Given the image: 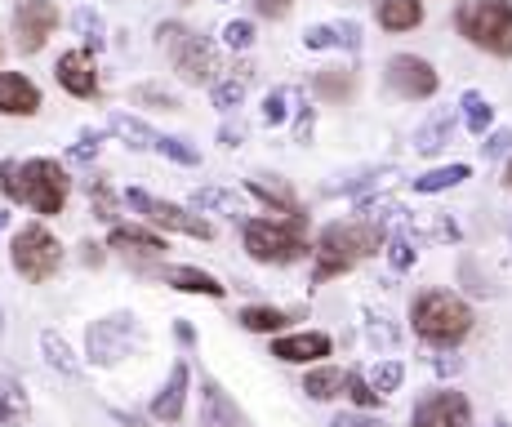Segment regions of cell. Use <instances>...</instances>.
Returning <instances> with one entry per match:
<instances>
[{"label":"cell","instance_id":"6da1fadb","mask_svg":"<svg viewBox=\"0 0 512 427\" xmlns=\"http://www.w3.org/2000/svg\"><path fill=\"white\" fill-rule=\"evenodd\" d=\"M383 245V227L379 223H361V218H348V223H330L317 241V267H312V285H326L334 276L352 272L361 258L379 254Z\"/></svg>","mask_w":512,"mask_h":427},{"label":"cell","instance_id":"7a4b0ae2","mask_svg":"<svg viewBox=\"0 0 512 427\" xmlns=\"http://www.w3.org/2000/svg\"><path fill=\"white\" fill-rule=\"evenodd\" d=\"M410 325L423 343L432 347H455L472 334V307L450 290H423L410 303Z\"/></svg>","mask_w":512,"mask_h":427},{"label":"cell","instance_id":"3957f363","mask_svg":"<svg viewBox=\"0 0 512 427\" xmlns=\"http://www.w3.org/2000/svg\"><path fill=\"white\" fill-rule=\"evenodd\" d=\"M455 27L468 45L512 58V0H464L455 9Z\"/></svg>","mask_w":512,"mask_h":427},{"label":"cell","instance_id":"277c9868","mask_svg":"<svg viewBox=\"0 0 512 427\" xmlns=\"http://www.w3.org/2000/svg\"><path fill=\"white\" fill-rule=\"evenodd\" d=\"M241 236H245V254H250L254 263L285 267V263L308 258L303 218H250V223L241 227Z\"/></svg>","mask_w":512,"mask_h":427},{"label":"cell","instance_id":"5b68a950","mask_svg":"<svg viewBox=\"0 0 512 427\" xmlns=\"http://www.w3.org/2000/svg\"><path fill=\"white\" fill-rule=\"evenodd\" d=\"M156 41L170 54V67L183 76V85H214V72H219V54H214V41L183 23H161L156 27Z\"/></svg>","mask_w":512,"mask_h":427},{"label":"cell","instance_id":"8992f818","mask_svg":"<svg viewBox=\"0 0 512 427\" xmlns=\"http://www.w3.org/2000/svg\"><path fill=\"white\" fill-rule=\"evenodd\" d=\"M67 196H72V178H67V170L58 161H49V156H36V161L18 165V201L32 205L41 218L63 214Z\"/></svg>","mask_w":512,"mask_h":427},{"label":"cell","instance_id":"52a82bcc","mask_svg":"<svg viewBox=\"0 0 512 427\" xmlns=\"http://www.w3.org/2000/svg\"><path fill=\"white\" fill-rule=\"evenodd\" d=\"M9 258H14L18 276L23 281H49V276L63 267V241L49 232L45 223H27L14 232V245H9Z\"/></svg>","mask_w":512,"mask_h":427},{"label":"cell","instance_id":"ba28073f","mask_svg":"<svg viewBox=\"0 0 512 427\" xmlns=\"http://www.w3.org/2000/svg\"><path fill=\"white\" fill-rule=\"evenodd\" d=\"M112 134H121L130 147H139V152H156V156H165V161H174V165H196L201 161V152L196 147H187L183 138H170V134H161V129H152L147 121H139V116H130V112H112Z\"/></svg>","mask_w":512,"mask_h":427},{"label":"cell","instance_id":"9c48e42d","mask_svg":"<svg viewBox=\"0 0 512 427\" xmlns=\"http://www.w3.org/2000/svg\"><path fill=\"white\" fill-rule=\"evenodd\" d=\"M125 201L139 210L152 227H165V232H183V236H196V241H210L214 236V227L205 223L201 214H192V210H183V205H174V201H161V196H152V192H143V187H130L125 192Z\"/></svg>","mask_w":512,"mask_h":427},{"label":"cell","instance_id":"30bf717a","mask_svg":"<svg viewBox=\"0 0 512 427\" xmlns=\"http://www.w3.org/2000/svg\"><path fill=\"white\" fill-rule=\"evenodd\" d=\"M139 343V325H134L130 312H116V316H103V321L90 325V361L94 365H112L121 356H130V347Z\"/></svg>","mask_w":512,"mask_h":427},{"label":"cell","instance_id":"8fae6325","mask_svg":"<svg viewBox=\"0 0 512 427\" xmlns=\"http://www.w3.org/2000/svg\"><path fill=\"white\" fill-rule=\"evenodd\" d=\"M58 27V5L54 0H18L14 9V36L23 54H41L45 41Z\"/></svg>","mask_w":512,"mask_h":427},{"label":"cell","instance_id":"7c38bea8","mask_svg":"<svg viewBox=\"0 0 512 427\" xmlns=\"http://www.w3.org/2000/svg\"><path fill=\"white\" fill-rule=\"evenodd\" d=\"M388 85L397 89L401 98H410V103H423V98H432L441 89V76H437V67H432L428 58L397 54L388 63Z\"/></svg>","mask_w":512,"mask_h":427},{"label":"cell","instance_id":"4fadbf2b","mask_svg":"<svg viewBox=\"0 0 512 427\" xmlns=\"http://www.w3.org/2000/svg\"><path fill=\"white\" fill-rule=\"evenodd\" d=\"M410 427H472V405L464 392H432L415 405Z\"/></svg>","mask_w":512,"mask_h":427},{"label":"cell","instance_id":"5bb4252c","mask_svg":"<svg viewBox=\"0 0 512 427\" xmlns=\"http://www.w3.org/2000/svg\"><path fill=\"white\" fill-rule=\"evenodd\" d=\"M54 76L72 98H98V67L90 58V49H67V54L58 58Z\"/></svg>","mask_w":512,"mask_h":427},{"label":"cell","instance_id":"9a60e30c","mask_svg":"<svg viewBox=\"0 0 512 427\" xmlns=\"http://www.w3.org/2000/svg\"><path fill=\"white\" fill-rule=\"evenodd\" d=\"M45 107V94L32 76L0 72V116H36Z\"/></svg>","mask_w":512,"mask_h":427},{"label":"cell","instance_id":"2e32d148","mask_svg":"<svg viewBox=\"0 0 512 427\" xmlns=\"http://www.w3.org/2000/svg\"><path fill=\"white\" fill-rule=\"evenodd\" d=\"M334 352L330 334L321 330H303V334H285V339L272 343V356L285 365H312V361H326V356Z\"/></svg>","mask_w":512,"mask_h":427},{"label":"cell","instance_id":"e0dca14e","mask_svg":"<svg viewBox=\"0 0 512 427\" xmlns=\"http://www.w3.org/2000/svg\"><path fill=\"white\" fill-rule=\"evenodd\" d=\"M245 187H250V196H254V201H263V205H268V210L290 214V218H303L299 196H294V187L285 183V178H277V174H254Z\"/></svg>","mask_w":512,"mask_h":427},{"label":"cell","instance_id":"ac0fdd59","mask_svg":"<svg viewBox=\"0 0 512 427\" xmlns=\"http://www.w3.org/2000/svg\"><path fill=\"white\" fill-rule=\"evenodd\" d=\"M107 245H112L116 254H130V258H161L165 250H170L156 232H147V227H130V223H112Z\"/></svg>","mask_w":512,"mask_h":427},{"label":"cell","instance_id":"d6986e66","mask_svg":"<svg viewBox=\"0 0 512 427\" xmlns=\"http://www.w3.org/2000/svg\"><path fill=\"white\" fill-rule=\"evenodd\" d=\"M187 383H192V370L179 361L170 370V379H165V387L152 396V419L161 423H179L183 419V401H187Z\"/></svg>","mask_w":512,"mask_h":427},{"label":"cell","instance_id":"ffe728a7","mask_svg":"<svg viewBox=\"0 0 512 427\" xmlns=\"http://www.w3.org/2000/svg\"><path fill=\"white\" fill-rule=\"evenodd\" d=\"M156 281H165L179 294H201V299H223L219 276L201 272V267H156Z\"/></svg>","mask_w":512,"mask_h":427},{"label":"cell","instance_id":"44dd1931","mask_svg":"<svg viewBox=\"0 0 512 427\" xmlns=\"http://www.w3.org/2000/svg\"><path fill=\"white\" fill-rule=\"evenodd\" d=\"M308 49H361V27L357 23H317L303 32Z\"/></svg>","mask_w":512,"mask_h":427},{"label":"cell","instance_id":"7402d4cb","mask_svg":"<svg viewBox=\"0 0 512 427\" xmlns=\"http://www.w3.org/2000/svg\"><path fill=\"white\" fill-rule=\"evenodd\" d=\"M383 32H415L423 23V0H379L374 5Z\"/></svg>","mask_w":512,"mask_h":427},{"label":"cell","instance_id":"603a6c76","mask_svg":"<svg viewBox=\"0 0 512 427\" xmlns=\"http://www.w3.org/2000/svg\"><path fill=\"white\" fill-rule=\"evenodd\" d=\"M201 419H205V427H245V419H241V410L232 405V396L223 392L219 383H205V392H201Z\"/></svg>","mask_w":512,"mask_h":427},{"label":"cell","instance_id":"cb8c5ba5","mask_svg":"<svg viewBox=\"0 0 512 427\" xmlns=\"http://www.w3.org/2000/svg\"><path fill=\"white\" fill-rule=\"evenodd\" d=\"M312 89H317V98H326V103H348V98L357 94V72H352V67H321V72L312 76Z\"/></svg>","mask_w":512,"mask_h":427},{"label":"cell","instance_id":"d4e9b609","mask_svg":"<svg viewBox=\"0 0 512 427\" xmlns=\"http://www.w3.org/2000/svg\"><path fill=\"white\" fill-rule=\"evenodd\" d=\"M27 419H32V401H27L23 383L0 379V427H27Z\"/></svg>","mask_w":512,"mask_h":427},{"label":"cell","instance_id":"484cf974","mask_svg":"<svg viewBox=\"0 0 512 427\" xmlns=\"http://www.w3.org/2000/svg\"><path fill=\"white\" fill-rule=\"evenodd\" d=\"M450 134H455V112H432L428 121L419 125V134H415V152H423V156H432V152H441V147L450 143Z\"/></svg>","mask_w":512,"mask_h":427},{"label":"cell","instance_id":"4316f807","mask_svg":"<svg viewBox=\"0 0 512 427\" xmlns=\"http://www.w3.org/2000/svg\"><path fill=\"white\" fill-rule=\"evenodd\" d=\"M245 81H250V67H236L232 76H219V81L210 85V98H214V107L219 112H236L241 107V98H245Z\"/></svg>","mask_w":512,"mask_h":427},{"label":"cell","instance_id":"83f0119b","mask_svg":"<svg viewBox=\"0 0 512 427\" xmlns=\"http://www.w3.org/2000/svg\"><path fill=\"white\" fill-rule=\"evenodd\" d=\"M192 210H205V214H223V218H245V205L241 196L223 192V187H201L192 196Z\"/></svg>","mask_w":512,"mask_h":427},{"label":"cell","instance_id":"f1b7e54d","mask_svg":"<svg viewBox=\"0 0 512 427\" xmlns=\"http://www.w3.org/2000/svg\"><path fill=\"white\" fill-rule=\"evenodd\" d=\"M459 112H464L468 134H486V129L495 125V107H490V98L477 94V89H468V94L459 98Z\"/></svg>","mask_w":512,"mask_h":427},{"label":"cell","instance_id":"f546056e","mask_svg":"<svg viewBox=\"0 0 512 427\" xmlns=\"http://www.w3.org/2000/svg\"><path fill=\"white\" fill-rule=\"evenodd\" d=\"M343 383H348V374L334 370V365H321V370H312L308 379H303V392H308L312 401H334V396L343 392Z\"/></svg>","mask_w":512,"mask_h":427},{"label":"cell","instance_id":"4dcf8cb0","mask_svg":"<svg viewBox=\"0 0 512 427\" xmlns=\"http://www.w3.org/2000/svg\"><path fill=\"white\" fill-rule=\"evenodd\" d=\"M236 321H241V330H250V334H277L290 325V316H285L281 307H245Z\"/></svg>","mask_w":512,"mask_h":427},{"label":"cell","instance_id":"1f68e13d","mask_svg":"<svg viewBox=\"0 0 512 427\" xmlns=\"http://www.w3.org/2000/svg\"><path fill=\"white\" fill-rule=\"evenodd\" d=\"M468 174H472L468 165H441V170H428V174H419V178H415V192H423V196H432V192H450V187H459Z\"/></svg>","mask_w":512,"mask_h":427},{"label":"cell","instance_id":"d6a6232c","mask_svg":"<svg viewBox=\"0 0 512 427\" xmlns=\"http://www.w3.org/2000/svg\"><path fill=\"white\" fill-rule=\"evenodd\" d=\"M41 352H45V361L54 365L58 374H76V356H72V347L58 339L54 330H45V334H41Z\"/></svg>","mask_w":512,"mask_h":427},{"label":"cell","instance_id":"836d02e7","mask_svg":"<svg viewBox=\"0 0 512 427\" xmlns=\"http://www.w3.org/2000/svg\"><path fill=\"white\" fill-rule=\"evenodd\" d=\"M76 32L85 36V49H90V54H98V49L107 45V27H103V18L94 14V9H76Z\"/></svg>","mask_w":512,"mask_h":427},{"label":"cell","instance_id":"e575fe53","mask_svg":"<svg viewBox=\"0 0 512 427\" xmlns=\"http://www.w3.org/2000/svg\"><path fill=\"white\" fill-rule=\"evenodd\" d=\"M401 379H406V370H401V361H379L374 365V374H370V387L379 396H388V392H397Z\"/></svg>","mask_w":512,"mask_h":427},{"label":"cell","instance_id":"d590c367","mask_svg":"<svg viewBox=\"0 0 512 427\" xmlns=\"http://www.w3.org/2000/svg\"><path fill=\"white\" fill-rule=\"evenodd\" d=\"M343 392L352 396V405H357V410H374V405L383 401V396L370 387V379H361L357 370H348V383H343Z\"/></svg>","mask_w":512,"mask_h":427},{"label":"cell","instance_id":"8d00e7d4","mask_svg":"<svg viewBox=\"0 0 512 427\" xmlns=\"http://www.w3.org/2000/svg\"><path fill=\"white\" fill-rule=\"evenodd\" d=\"M90 201H94V214L103 218L107 227H112V218H116V192L107 187V178H90Z\"/></svg>","mask_w":512,"mask_h":427},{"label":"cell","instance_id":"74e56055","mask_svg":"<svg viewBox=\"0 0 512 427\" xmlns=\"http://www.w3.org/2000/svg\"><path fill=\"white\" fill-rule=\"evenodd\" d=\"M388 263H392V272H410L415 267V241L406 232H397L388 241Z\"/></svg>","mask_w":512,"mask_h":427},{"label":"cell","instance_id":"f35d334b","mask_svg":"<svg viewBox=\"0 0 512 427\" xmlns=\"http://www.w3.org/2000/svg\"><path fill=\"white\" fill-rule=\"evenodd\" d=\"M366 334H370V343H374V347H388V352L401 343V334L392 330L388 316H379V312H366Z\"/></svg>","mask_w":512,"mask_h":427},{"label":"cell","instance_id":"ab89813d","mask_svg":"<svg viewBox=\"0 0 512 427\" xmlns=\"http://www.w3.org/2000/svg\"><path fill=\"white\" fill-rule=\"evenodd\" d=\"M223 45H228V49H250L254 45V23H245V18H232V23L223 27Z\"/></svg>","mask_w":512,"mask_h":427},{"label":"cell","instance_id":"60d3db41","mask_svg":"<svg viewBox=\"0 0 512 427\" xmlns=\"http://www.w3.org/2000/svg\"><path fill=\"white\" fill-rule=\"evenodd\" d=\"M285 103H290V94H285V89H272V94L263 98V121H268V125H281L285 116H290V107H285Z\"/></svg>","mask_w":512,"mask_h":427},{"label":"cell","instance_id":"b9f144b4","mask_svg":"<svg viewBox=\"0 0 512 427\" xmlns=\"http://www.w3.org/2000/svg\"><path fill=\"white\" fill-rule=\"evenodd\" d=\"M134 103H156V107H165V112H174L179 98L165 94V89H156V85H143V89H134Z\"/></svg>","mask_w":512,"mask_h":427},{"label":"cell","instance_id":"7bdbcfd3","mask_svg":"<svg viewBox=\"0 0 512 427\" xmlns=\"http://www.w3.org/2000/svg\"><path fill=\"white\" fill-rule=\"evenodd\" d=\"M330 427H388V423L374 419V414H366V410H348V414H334Z\"/></svg>","mask_w":512,"mask_h":427},{"label":"cell","instance_id":"ee69618b","mask_svg":"<svg viewBox=\"0 0 512 427\" xmlns=\"http://www.w3.org/2000/svg\"><path fill=\"white\" fill-rule=\"evenodd\" d=\"M290 5L294 0H254V14L268 18V23H281V18L290 14Z\"/></svg>","mask_w":512,"mask_h":427},{"label":"cell","instance_id":"f6af8a7d","mask_svg":"<svg viewBox=\"0 0 512 427\" xmlns=\"http://www.w3.org/2000/svg\"><path fill=\"white\" fill-rule=\"evenodd\" d=\"M0 196L18 201V165L14 161H0Z\"/></svg>","mask_w":512,"mask_h":427},{"label":"cell","instance_id":"bcb514c9","mask_svg":"<svg viewBox=\"0 0 512 427\" xmlns=\"http://www.w3.org/2000/svg\"><path fill=\"white\" fill-rule=\"evenodd\" d=\"M72 156H76V161H94V156H98V129H85L81 143H72Z\"/></svg>","mask_w":512,"mask_h":427},{"label":"cell","instance_id":"7dc6e473","mask_svg":"<svg viewBox=\"0 0 512 427\" xmlns=\"http://www.w3.org/2000/svg\"><path fill=\"white\" fill-rule=\"evenodd\" d=\"M508 147H512V134H495L486 143V156H499V152H508Z\"/></svg>","mask_w":512,"mask_h":427},{"label":"cell","instance_id":"c3c4849f","mask_svg":"<svg viewBox=\"0 0 512 427\" xmlns=\"http://www.w3.org/2000/svg\"><path fill=\"white\" fill-rule=\"evenodd\" d=\"M312 138V107H303L299 112V143H308Z\"/></svg>","mask_w":512,"mask_h":427},{"label":"cell","instance_id":"681fc988","mask_svg":"<svg viewBox=\"0 0 512 427\" xmlns=\"http://www.w3.org/2000/svg\"><path fill=\"white\" fill-rule=\"evenodd\" d=\"M174 334H179V343H196V330H192V325H187V321L174 325Z\"/></svg>","mask_w":512,"mask_h":427},{"label":"cell","instance_id":"f907efd6","mask_svg":"<svg viewBox=\"0 0 512 427\" xmlns=\"http://www.w3.org/2000/svg\"><path fill=\"white\" fill-rule=\"evenodd\" d=\"M437 370H441V374H455V370H459V361H455V356H441Z\"/></svg>","mask_w":512,"mask_h":427},{"label":"cell","instance_id":"816d5d0a","mask_svg":"<svg viewBox=\"0 0 512 427\" xmlns=\"http://www.w3.org/2000/svg\"><path fill=\"white\" fill-rule=\"evenodd\" d=\"M504 187H508V192H512V161H508V170H504Z\"/></svg>","mask_w":512,"mask_h":427},{"label":"cell","instance_id":"f5cc1de1","mask_svg":"<svg viewBox=\"0 0 512 427\" xmlns=\"http://www.w3.org/2000/svg\"><path fill=\"white\" fill-rule=\"evenodd\" d=\"M5 223H9V214H5V210H0V232H5Z\"/></svg>","mask_w":512,"mask_h":427},{"label":"cell","instance_id":"db71d44e","mask_svg":"<svg viewBox=\"0 0 512 427\" xmlns=\"http://www.w3.org/2000/svg\"><path fill=\"white\" fill-rule=\"evenodd\" d=\"M490 427H508V423H504V419H495V423H490Z\"/></svg>","mask_w":512,"mask_h":427},{"label":"cell","instance_id":"11a10c76","mask_svg":"<svg viewBox=\"0 0 512 427\" xmlns=\"http://www.w3.org/2000/svg\"><path fill=\"white\" fill-rule=\"evenodd\" d=\"M0 330H5V312H0Z\"/></svg>","mask_w":512,"mask_h":427},{"label":"cell","instance_id":"9f6ffc18","mask_svg":"<svg viewBox=\"0 0 512 427\" xmlns=\"http://www.w3.org/2000/svg\"><path fill=\"white\" fill-rule=\"evenodd\" d=\"M0 58H5V49H0Z\"/></svg>","mask_w":512,"mask_h":427},{"label":"cell","instance_id":"6f0895ef","mask_svg":"<svg viewBox=\"0 0 512 427\" xmlns=\"http://www.w3.org/2000/svg\"><path fill=\"white\" fill-rule=\"evenodd\" d=\"M183 5H192V0H183Z\"/></svg>","mask_w":512,"mask_h":427}]
</instances>
